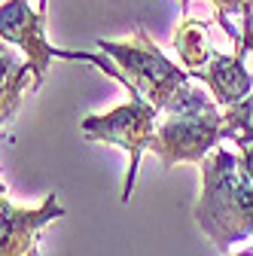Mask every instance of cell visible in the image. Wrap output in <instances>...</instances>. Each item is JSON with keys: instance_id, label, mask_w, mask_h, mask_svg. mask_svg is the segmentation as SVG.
Masks as SVG:
<instances>
[{"instance_id": "cell-1", "label": "cell", "mask_w": 253, "mask_h": 256, "mask_svg": "<svg viewBox=\"0 0 253 256\" xmlns=\"http://www.w3.org/2000/svg\"><path fill=\"white\" fill-rule=\"evenodd\" d=\"M196 222L220 253L253 241V180L241 152L216 146L202 162V196Z\"/></svg>"}, {"instance_id": "cell-2", "label": "cell", "mask_w": 253, "mask_h": 256, "mask_svg": "<svg viewBox=\"0 0 253 256\" xmlns=\"http://www.w3.org/2000/svg\"><path fill=\"white\" fill-rule=\"evenodd\" d=\"M101 52L110 55L113 61L92 55V52H70V49H58L55 58H68V61H88L94 68H101L113 80H119L128 94H140L144 101H150L156 110H168L171 101L192 82L189 70H183V64H174L159 46H156L144 28H134V37L116 43V40H98Z\"/></svg>"}, {"instance_id": "cell-3", "label": "cell", "mask_w": 253, "mask_h": 256, "mask_svg": "<svg viewBox=\"0 0 253 256\" xmlns=\"http://www.w3.org/2000/svg\"><path fill=\"white\" fill-rule=\"evenodd\" d=\"M223 140V107L204 88L189 82L171 107L162 113V122L152 138V152L162 158V168L177 162H204L208 152Z\"/></svg>"}, {"instance_id": "cell-4", "label": "cell", "mask_w": 253, "mask_h": 256, "mask_svg": "<svg viewBox=\"0 0 253 256\" xmlns=\"http://www.w3.org/2000/svg\"><path fill=\"white\" fill-rule=\"evenodd\" d=\"M159 122H162V110H156L150 101L140 98V94H132L125 104L113 107L104 116L82 119V138L86 140L113 144V146L128 152V174H125V183H122V202L132 198L140 156L152 146V138H156Z\"/></svg>"}, {"instance_id": "cell-5", "label": "cell", "mask_w": 253, "mask_h": 256, "mask_svg": "<svg viewBox=\"0 0 253 256\" xmlns=\"http://www.w3.org/2000/svg\"><path fill=\"white\" fill-rule=\"evenodd\" d=\"M46 0H37V6L30 0H6L4 10H0V37H4V46H18L28 55V64L34 70V82L40 86L49 61L55 58V46L46 43L43 28H46Z\"/></svg>"}, {"instance_id": "cell-6", "label": "cell", "mask_w": 253, "mask_h": 256, "mask_svg": "<svg viewBox=\"0 0 253 256\" xmlns=\"http://www.w3.org/2000/svg\"><path fill=\"white\" fill-rule=\"evenodd\" d=\"M250 52V46L241 40L235 43V52L226 55V52H220L210 58V64L204 70L192 74V80H202L210 92V98L220 104V107H238L241 101H247L250 94H253V76L247 70V64H244V55Z\"/></svg>"}, {"instance_id": "cell-7", "label": "cell", "mask_w": 253, "mask_h": 256, "mask_svg": "<svg viewBox=\"0 0 253 256\" xmlns=\"http://www.w3.org/2000/svg\"><path fill=\"white\" fill-rule=\"evenodd\" d=\"M0 210H4V256H40L37 253V232L49 220L64 214L55 196H46L43 204L34 208V210L16 208L4 196Z\"/></svg>"}, {"instance_id": "cell-8", "label": "cell", "mask_w": 253, "mask_h": 256, "mask_svg": "<svg viewBox=\"0 0 253 256\" xmlns=\"http://www.w3.org/2000/svg\"><path fill=\"white\" fill-rule=\"evenodd\" d=\"M174 49H177V58L183 64V70H189V76L204 70L210 58L216 55V46L208 40V24L202 18H183L180 30L174 34Z\"/></svg>"}, {"instance_id": "cell-9", "label": "cell", "mask_w": 253, "mask_h": 256, "mask_svg": "<svg viewBox=\"0 0 253 256\" xmlns=\"http://www.w3.org/2000/svg\"><path fill=\"white\" fill-rule=\"evenodd\" d=\"M30 64L24 61L22 68H16V61H12V52L4 46V119H12L18 101L24 98V92L28 88H37V82L30 80Z\"/></svg>"}, {"instance_id": "cell-10", "label": "cell", "mask_w": 253, "mask_h": 256, "mask_svg": "<svg viewBox=\"0 0 253 256\" xmlns=\"http://www.w3.org/2000/svg\"><path fill=\"white\" fill-rule=\"evenodd\" d=\"M223 140H232L238 150L253 146V94L223 113Z\"/></svg>"}, {"instance_id": "cell-11", "label": "cell", "mask_w": 253, "mask_h": 256, "mask_svg": "<svg viewBox=\"0 0 253 256\" xmlns=\"http://www.w3.org/2000/svg\"><path fill=\"white\" fill-rule=\"evenodd\" d=\"M208 4H210V10H214V18L220 22V28H223L226 34L232 37V43H241L244 37L229 24V18L241 16V22H244V18L253 12V0H208Z\"/></svg>"}, {"instance_id": "cell-12", "label": "cell", "mask_w": 253, "mask_h": 256, "mask_svg": "<svg viewBox=\"0 0 253 256\" xmlns=\"http://www.w3.org/2000/svg\"><path fill=\"white\" fill-rule=\"evenodd\" d=\"M238 152H241L244 165H247V174H250V180H253V146H244V150H238Z\"/></svg>"}, {"instance_id": "cell-13", "label": "cell", "mask_w": 253, "mask_h": 256, "mask_svg": "<svg viewBox=\"0 0 253 256\" xmlns=\"http://www.w3.org/2000/svg\"><path fill=\"white\" fill-rule=\"evenodd\" d=\"M180 6H183V16H192V0H180Z\"/></svg>"}, {"instance_id": "cell-14", "label": "cell", "mask_w": 253, "mask_h": 256, "mask_svg": "<svg viewBox=\"0 0 253 256\" xmlns=\"http://www.w3.org/2000/svg\"><path fill=\"white\" fill-rule=\"evenodd\" d=\"M229 256H253V247H250V250H238V253H229Z\"/></svg>"}]
</instances>
